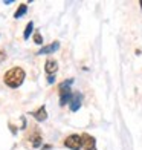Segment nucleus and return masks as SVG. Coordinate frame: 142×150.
<instances>
[{
    "mask_svg": "<svg viewBox=\"0 0 142 150\" xmlns=\"http://www.w3.org/2000/svg\"><path fill=\"white\" fill-rule=\"evenodd\" d=\"M34 42H35L37 45H43V37H41V34H40V32L34 34Z\"/></svg>",
    "mask_w": 142,
    "mask_h": 150,
    "instance_id": "obj_12",
    "label": "nucleus"
},
{
    "mask_svg": "<svg viewBox=\"0 0 142 150\" xmlns=\"http://www.w3.org/2000/svg\"><path fill=\"white\" fill-rule=\"evenodd\" d=\"M58 47H60V42H53V43H51V45H47V46L41 47V49H38V51H37V55H44V54H52V52L58 51Z\"/></svg>",
    "mask_w": 142,
    "mask_h": 150,
    "instance_id": "obj_6",
    "label": "nucleus"
},
{
    "mask_svg": "<svg viewBox=\"0 0 142 150\" xmlns=\"http://www.w3.org/2000/svg\"><path fill=\"white\" fill-rule=\"evenodd\" d=\"M34 31V22H29L28 25H26V28H25V34H23V38L25 40H28L31 37V34Z\"/></svg>",
    "mask_w": 142,
    "mask_h": 150,
    "instance_id": "obj_11",
    "label": "nucleus"
},
{
    "mask_svg": "<svg viewBox=\"0 0 142 150\" xmlns=\"http://www.w3.org/2000/svg\"><path fill=\"white\" fill-rule=\"evenodd\" d=\"M81 138H83V149L84 150H96L95 149V142L96 141H95L93 136L84 133V135H81Z\"/></svg>",
    "mask_w": 142,
    "mask_h": 150,
    "instance_id": "obj_5",
    "label": "nucleus"
},
{
    "mask_svg": "<svg viewBox=\"0 0 142 150\" xmlns=\"http://www.w3.org/2000/svg\"><path fill=\"white\" fill-rule=\"evenodd\" d=\"M81 101H83V97H81L79 92L72 93V98H70V101H69V106H70V110H72V112H77L78 109L81 107Z\"/></svg>",
    "mask_w": 142,
    "mask_h": 150,
    "instance_id": "obj_4",
    "label": "nucleus"
},
{
    "mask_svg": "<svg viewBox=\"0 0 142 150\" xmlns=\"http://www.w3.org/2000/svg\"><path fill=\"white\" fill-rule=\"evenodd\" d=\"M3 3H5V5H11V3H12V0H5Z\"/></svg>",
    "mask_w": 142,
    "mask_h": 150,
    "instance_id": "obj_15",
    "label": "nucleus"
},
{
    "mask_svg": "<svg viewBox=\"0 0 142 150\" xmlns=\"http://www.w3.org/2000/svg\"><path fill=\"white\" fill-rule=\"evenodd\" d=\"M64 146L70 150H81L83 149V138H81V135H70L64 139Z\"/></svg>",
    "mask_w": 142,
    "mask_h": 150,
    "instance_id": "obj_3",
    "label": "nucleus"
},
{
    "mask_svg": "<svg viewBox=\"0 0 142 150\" xmlns=\"http://www.w3.org/2000/svg\"><path fill=\"white\" fill-rule=\"evenodd\" d=\"M3 58H5V52H3V51H0V61H2Z\"/></svg>",
    "mask_w": 142,
    "mask_h": 150,
    "instance_id": "obj_14",
    "label": "nucleus"
},
{
    "mask_svg": "<svg viewBox=\"0 0 142 150\" xmlns=\"http://www.w3.org/2000/svg\"><path fill=\"white\" fill-rule=\"evenodd\" d=\"M32 117L35 118L37 121H44V120H47V112H46V107H44V106L38 107V110L32 112Z\"/></svg>",
    "mask_w": 142,
    "mask_h": 150,
    "instance_id": "obj_8",
    "label": "nucleus"
},
{
    "mask_svg": "<svg viewBox=\"0 0 142 150\" xmlns=\"http://www.w3.org/2000/svg\"><path fill=\"white\" fill-rule=\"evenodd\" d=\"M44 71H46V74L47 75H53L57 71H58V63L55 60H52V58H49L44 63Z\"/></svg>",
    "mask_w": 142,
    "mask_h": 150,
    "instance_id": "obj_7",
    "label": "nucleus"
},
{
    "mask_svg": "<svg viewBox=\"0 0 142 150\" xmlns=\"http://www.w3.org/2000/svg\"><path fill=\"white\" fill-rule=\"evenodd\" d=\"M73 83V78L64 80L61 84L58 86L60 89V106H66L72 98V92H70V84Z\"/></svg>",
    "mask_w": 142,
    "mask_h": 150,
    "instance_id": "obj_2",
    "label": "nucleus"
},
{
    "mask_svg": "<svg viewBox=\"0 0 142 150\" xmlns=\"http://www.w3.org/2000/svg\"><path fill=\"white\" fill-rule=\"evenodd\" d=\"M31 141H32V147H40L41 146V135H40V132L35 129V132L32 133V136H31Z\"/></svg>",
    "mask_w": 142,
    "mask_h": 150,
    "instance_id": "obj_9",
    "label": "nucleus"
},
{
    "mask_svg": "<svg viewBox=\"0 0 142 150\" xmlns=\"http://www.w3.org/2000/svg\"><path fill=\"white\" fill-rule=\"evenodd\" d=\"M47 83H49V84L55 83V77H53V75H47Z\"/></svg>",
    "mask_w": 142,
    "mask_h": 150,
    "instance_id": "obj_13",
    "label": "nucleus"
},
{
    "mask_svg": "<svg viewBox=\"0 0 142 150\" xmlns=\"http://www.w3.org/2000/svg\"><path fill=\"white\" fill-rule=\"evenodd\" d=\"M139 5H141V8H142V0H141V2H139Z\"/></svg>",
    "mask_w": 142,
    "mask_h": 150,
    "instance_id": "obj_16",
    "label": "nucleus"
},
{
    "mask_svg": "<svg viewBox=\"0 0 142 150\" xmlns=\"http://www.w3.org/2000/svg\"><path fill=\"white\" fill-rule=\"evenodd\" d=\"M25 77H26L25 71L22 69V67L15 66V67H11V69L5 74L3 81L8 87H11V89H17V87H20L22 83L25 81Z\"/></svg>",
    "mask_w": 142,
    "mask_h": 150,
    "instance_id": "obj_1",
    "label": "nucleus"
},
{
    "mask_svg": "<svg viewBox=\"0 0 142 150\" xmlns=\"http://www.w3.org/2000/svg\"><path fill=\"white\" fill-rule=\"evenodd\" d=\"M26 12H28V6H26L25 3H22V5H20L18 8H17V11L14 12V18H20V17H23V16L26 14Z\"/></svg>",
    "mask_w": 142,
    "mask_h": 150,
    "instance_id": "obj_10",
    "label": "nucleus"
}]
</instances>
